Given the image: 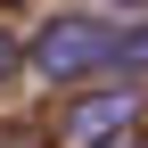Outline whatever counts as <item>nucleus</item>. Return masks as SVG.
Returning a JSON list of instances; mask_svg holds the SVG:
<instances>
[{"label": "nucleus", "instance_id": "nucleus-1", "mask_svg": "<svg viewBox=\"0 0 148 148\" xmlns=\"http://www.w3.org/2000/svg\"><path fill=\"white\" fill-rule=\"evenodd\" d=\"M99 66H123V33L90 25V16H49L33 33V74H49V82H82Z\"/></svg>", "mask_w": 148, "mask_h": 148}, {"label": "nucleus", "instance_id": "nucleus-2", "mask_svg": "<svg viewBox=\"0 0 148 148\" xmlns=\"http://www.w3.org/2000/svg\"><path fill=\"white\" fill-rule=\"evenodd\" d=\"M132 115H140V99H132V90H82V99L66 107L58 140H66V148H115L123 132H132Z\"/></svg>", "mask_w": 148, "mask_h": 148}, {"label": "nucleus", "instance_id": "nucleus-3", "mask_svg": "<svg viewBox=\"0 0 148 148\" xmlns=\"http://www.w3.org/2000/svg\"><path fill=\"white\" fill-rule=\"evenodd\" d=\"M16 66H33V41H16V33H0V82H8Z\"/></svg>", "mask_w": 148, "mask_h": 148}, {"label": "nucleus", "instance_id": "nucleus-4", "mask_svg": "<svg viewBox=\"0 0 148 148\" xmlns=\"http://www.w3.org/2000/svg\"><path fill=\"white\" fill-rule=\"evenodd\" d=\"M123 66H132V74H148V25H132V33H123Z\"/></svg>", "mask_w": 148, "mask_h": 148}]
</instances>
